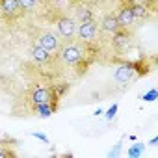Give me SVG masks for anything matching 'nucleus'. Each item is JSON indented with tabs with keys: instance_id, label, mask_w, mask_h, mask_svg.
<instances>
[{
	"instance_id": "9d476101",
	"label": "nucleus",
	"mask_w": 158,
	"mask_h": 158,
	"mask_svg": "<svg viewBox=\"0 0 158 158\" xmlns=\"http://www.w3.org/2000/svg\"><path fill=\"white\" fill-rule=\"evenodd\" d=\"M101 30H102L104 34H110V35L119 30V23H117V19H115V13H106V15L102 17V21H101Z\"/></svg>"
},
{
	"instance_id": "412c9836",
	"label": "nucleus",
	"mask_w": 158,
	"mask_h": 158,
	"mask_svg": "<svg viewBox=\"0 0 158 158\" xmlns=\"http://www.w3.org/2000/svg\"><path fill=\"white\" fill-rule=\"evenodd\" d=\"M102 114H104V110H102V108H97V110L93 112V115H95V117H101Z\"/></svg>"
},
{
	"instance_id": "39448f33",
	"label": "nucleus",
	"mask_w": 158,
	"mask_h": 158,
	"mask_svg": "<svg viewBox=\"0 0 158 158\" xmlns=\"http://www.w3.org/2000/svg\"><path fill=\"white\" fill-rule=\"evenodd\" d=\"M0 10H2V15L8 21H15L24 13L19 0H0Z\"/></svg>"
},
{
	"instance_id": "423d86ee",
	"label": "nucleus",
	"mask_w": 158,
	"mask_h": 158,
	"mask_svg": "<svg viewBox=\"0 0 158 158\" xmlns=\"http://www.w3.org/2000/svg\"><path fill=\"white\" fill-rule=\"evenodd\" d=\"M132 43V32L130 28H119L117 32L112 34V47L115 50H125Z\"/></svg>"
},
{
	"instance_id": "f257e3e1",
	"label": "nucleus",
	"mask_w": 158,
	"mask_h": 158,
	"mask_svg": "<svg viewBox=\"0 0 158 158\" xmlns=\"http://www.w3.org/2000/svg\"><path fill=\"white\" fill-rule=\"evenodd\" d=\"M152 71V65L145 63V60H134V61H119L115 73H114V80L121 86H127L134 80H138V78L149 74Z\"/></svg>"
},
{
	"instance_id": "2eb2a0df",
	"label": "nucleus",
	"mask_w": 158,
	"mask_h": 158,
	"mask_svg": "<svg viewBox=\"0 0 158 158\" xmlns=\"http://www.w3.org/2000/svg\"><path fill=\"white\" fill-rule=\"evenodd\" d=\"M139 99H141L143 102H154V101L158 99V89H154V88H152V89H149L147 93H141V95H139Z\"/></svg>"
},
{
	"instance_id": "f3484780",
	"label": "nucleus",
	"mask_w": 158,
	"mask_h": 158,
	"mask_svg": "<svg viewBox=\"0 0 158 158\" xmlns=\"http://www.w3.org/2000/svg\"><path fill=\"white\" fill-rule=\"evenodd\" d=\"M37 2H39V0H19L23 11H32V10L37 6Z\"/></svg>"
},
{
	"instance_id": "7ed1b4c3",
	"label": "nucleus",
	"mask_w": 158,
	"mask_h": 158,
	"mask_svg": "<svg viewBox=\"0 0 158 158\" xmlns=\"http://www.w3.org/2000/svg\"><path fill=\"white\" fill-rule=\"evenodd\" d=\"M99 34V26L93 21H82V23H76V37L84 41V43H95Z\"/></svg>"
},
{
	"instance_id": "6e6552de",
	"label": "nucleus",
	"mask_w": 158,
	"mask_h": 158,
	"mask_svg": "<svg viewBox=\"0 0 158 158\" xmlns=\"http://www.w3.org/2000/svg\"><path fill=\"white\" fill-rule=\"evenodd\" d=\"M115 19H117V23H119V28H132L134 23H136V17L132 15L130 8H128L127 4H121L119 11L115 13Z\"/></svg>"
},
{
	"instance_id": "f8f14e48",
	"label": "nucleus",
	"mask_w": 158,
	"mask_h": 158,
	"mask_svg": "<svg viewBox=\"0 0 158 158\" xmlns=\"http://www.w3.org/2000/svg\"><path fill=\"white\" fill-rule=\"evenodd\" d=\"M95 15L91 11V8L88 4H78L74 6V21L76 23H82V21H93Z\"/></svg>"
},
{
	"instance_id": "f03ea898",
	"label": "nucleus",
	"mask_w": 158,
	"mask_h": 158,
	"mask_svg": "<svg viewBox=\"0 0 158 158\" xmlns=\"http://www.w3.org/2000/svg\"><path fill=\"white\" fill-rule=\"evenodd\" d=\"M54 23H56V28H58L60 37H63L65 41L74 39V35H76V21H74V17H69V15L61 13V15L56 17Z\"/></svg>"
},
{
	"instance_id": "dca6fc26",
	"label": "nucleus",
	"mask_w": 158,
	"mask_h": 158,
	"mask_svg": "<svg viewBox=\"0 0 158 158\" xmlns=\"http://www.w3.org/2000/svg\"><path fill=\"white\" fill-rule=\"evenodd\" d=\"M117 110H119V104H117V102H114V104H112V106H110L104 114H102V115L106 117V121H112V119L117 115Z\"/></svg>"
},
{
	"instance_id": "6ab92c4d",
	"label": "nucleus",
	"mask_w": 158,
	"mask_h": 158,
	"mask_svg": "<svg viewBox=\"0 0 158 158\" xmlns=\"http://www.w3.org/2000/svg\"><path fill=\"white\" fill-rule=\"evenodd\" d=\"M30 136L32 138H35V139H39V141H43V143H50V139H48V136L47 134H43V132H37V130H34V132H30Z\"/></svg>"
},
{
	"instance_id": "0eeeda50",
	"label": "nucleus",
	"mask_w": 158,
	"mask_h": 158,
	"mask_svg": "<svg viewBox=\"0 0 158 158\" xmlns=\"http://www.w3.org/2000/svg\"><path fill=\"white\" fill-rule=\"evenodd\" d=\"M17 145L19 141L15 138L10 136L0 138V158H17V151H15Z\"/></svg>"
},
{
	"instance_id": "a211bd4d",
	"label": "nucleus",
	"mask_w": 158,
	"mask_h": 158,
	"mask_svg": "<svg viewBox=\"0 0 158 158\" xmlns=\"http://www.w3.org/2000/svg\"><path fill=\"white\" fill-rule=\"evenodd\" d=\"M121 149H123V139H121V141H117V143H115V147L108 151V158H117V156L121 154Z\"/></svg>"
},
{
	"instance_id": "ddd939ff",
	"label": "nucleus",
	"mask_w": 158,
	"mask_h": 158,
	"mask_svg": "<svg viewBox=\"0 0 158 158\" xmlns=\"http://www.w3.org/2000/svg\"><path fill=\"white\" fill-rule=\"evenodd\" d=\"M32 60L35 61V63H39V65H43V63H48L50 60H52V54L48 52V50H45L43 47H39L37 43L32 47Z\"/></svg>"
},
{
	"instance_id": "aec40b11",
	"label": "nucleus",
	"mask_w": 158,
	"mask_h": 158,
	"mask_svg": "<svg viewBox=\"0 0 158 158\" xmlns=\"http://www.w3.org/2000/svg\"><path fill=\"white\" fill-rule=\"evenodd\" d=\"M149 145H152V147H156V145H158V136H152V138L149 139Z\"/></svg>"
},
{
	"instance_id": "1a4fd4ad",
	"label": "nucleus",
	"mask_w": 158,
	"mask_h": 158,
	"mask_svg": "<svg viewBox=\"0 0 158 158\" xmlns=\"http://www.w3.org/2000/svg\"><path fill=\"white\" fill-rule=\"evenodd\" d=\"M30 102H32V106L43 104V102H50V89L43 88V86H34L30 89Z\"/></svg>"
},
{
	"instance_id": "4be33fe9",
	"label": "nucleus",
	"mask_w": 158,
	"mask_h": 158,
	"mask_svg": "<svg viewBox=\"0 0 158 158\" xmlns=\"http://www.w3.org/2000/svg\"><path fill=\"white\" fill-rule=\"evenodd\" d=\"M2 17H4V15H2V10H0V19H2Z\"/></svg>"
},
{
	"instance_id": "4468645a",
	"label": "nucleus",
	"mask_w": 158,
	"mask_h": 158,
	"mask_svg": "<svg viewBox=\"0 0 158 158\" xmlns=\"http://www.w3.org/2000/svg\"><path fill=\"white\" fill-rule=\"evenodd\" d=\"M143 152H145V145L143 143H134L128 149V158H139V156H143Z\"/></svg>"
},
{
	"instance_id": "20e7f679",
	"label": "nucleus",
	"mask_w": 158,
	"mask_h": 158,
	"mask_svg": "<svg viewBox=\"0 0 158 158\" xmlns=\"http://www.w3.org/2000/svg\"><path fill=\"white\" fill-rule=\"evenodd\" d=\"M39 47H43L45 50H48L52 56L54 54H58V50H60V47H61V39H60V35L58 34H54L52 30H45V32H41L39 35H37V41H35Z\"/></svg>"
},
{
	"instance_id": "9b49d317",
	"label": "nucleus",
	"mask_w": 158,
	"mask_h": 158,
	"mask_svg": "<svg viewBox=\"0 0 158 158\" xmlns=\"http://www.w3.org/2000/svg\"><path fill=\"white\" fill-rule=\"evenodd\" d=\"M32 110H34V114H35L39 119H48L52 114H56L58 106L52 104V102H43V104H35V106H32Z\"/></svg>"
}]
</instances>
